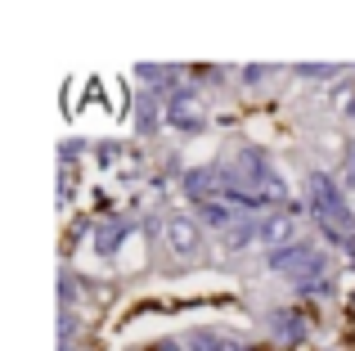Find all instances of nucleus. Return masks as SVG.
<instances>
[{"label":"nucleus","mask_w":355,"mask_h":351,"mask_svg":"<svg viewBox=\"0 0 355 351\" xmlns=\"http://www.w3.org/2000/svg\"><path fill=\"white\" fill-rule=\"evenodd\" d=\"M72 122H86V126H108L126 113V86L121 77H81L68 81V99H63Z\"/></svg>","instance_id":"nucleus-1"},{"label":"nucleus","mask_w":355,"mask_h":351,"mask_svg":"<svg viewBox=\"0 0 355 351\" xmlns=\"http://www.w3.org/2000/svg\"><path fill=\"white\" fill-rule=\"evenodd\" d=\"M171 248L184 257L198 252V234H193V225H184V221H171Z\"/></svg>","instance_id":"nucleus-2"}]
</instances>
